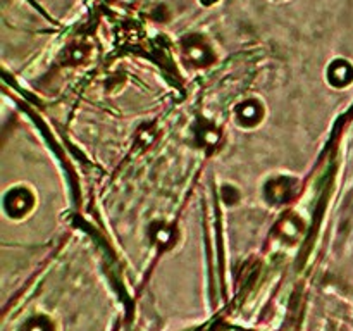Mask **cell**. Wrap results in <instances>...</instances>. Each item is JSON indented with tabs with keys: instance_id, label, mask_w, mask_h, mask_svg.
Instances as JSON below:
<instances>
[{
	"instance_id": "6da1fadb",
	"label": "cell",
	"mask_w": 353,
	"mask_h": 331,
	"mask_svg": "<svg viewBox=\"0 0 353 331\" xmlns=\"http://www.w3.org/2000/svg\"><path fill=\"white\" fill-rule=\"evenodd\" d=\"M38 195L34 188L28 183H16L9 186L2 195V210L10 221L28 219L37 210Z\"/></svg>"
},
{
	"instance_id": "5b68a950",
	"label": "cell",
	"mask_w": 353,
	"mask_h": 331,
	"mask_svg": "<svg viewBox=\"0 0 353 331\" xmlns=\"http://www.w3.org/2000/svg\"><path fill=\"white\" fill-rule=\"evenodd\" d=\"M327 81H330V85L338 86V88L348 85L350 78H348L347 66H345L343 62H336V64L330 66V71H327Z\"/></svg>"
},
{
	"instance_id": "277c9868",
	"label": "cell",
	"mask_w": 353,
	"mask_h": 331,
	"mask_svg": "<svg viewBox=\"0 0 353 331\" xmlns=\"http://www.w3.org/2000/svg\"><path fill=\"white\" fill-rule=\"evenodd\" d=\"M150 238L154 240V243L159 245V247L169 248L174 245L176 233L172 231V226H169V224L162 223L161 221V223H155L154 226H152Z\"/></svg>"
},
{
	"instance_id": "7a4b0ae2",
	"label": "cell",
	"mask_w": 353,
	"mask_h": 331,
	"mask_svg": "<svg viewBox=\"0 0 353 331\" xmlns=\"http://www.w3.org/2000/svg\"><path fill=\"white\" fill-rule=\"evenodd\" d=\"M268 117V106L261 97H245L238 100L231 110L234 126L243 131H254L264 124Z\"/></svg>"
},
{
	"instance_id": "3957f363",
	"label": "cell",
	"mask_w": 353,
	"mask_h": 331,
	"mask_svg": "<svg viewBox=\"0 0 353 331\" xmlns=\"http://www.w3.org/2000/svg\"><path fill=\"white\" fill-rule=\"evenodd\" d=\"M295 179L288 178V176H278V178H272L265 183L264 186V195L269 202L272 203H281L286 202L293 197L295 192Z\"/></svg>"
}]
</instances>
